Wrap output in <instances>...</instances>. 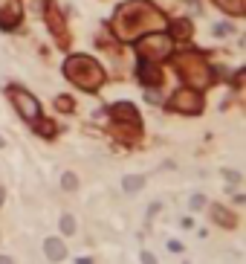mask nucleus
Instances as JSON below:
<instances>
[{
	"mask_svg": "<svg viewBox=\"0 0 246 264\" xmlns=\"http://www.w3.org/2000/svg\"><path fill=\"white\" fill-rule=\"evenodd\" d=\"M12 96H15V102H18V110L23 113V116L32 122V119L38 116V108H35V99L29 96L27 90H12Z\"/></svg>",
	"mask_w": 246,
	"mask_h": 264,
	"instance_id": "f257e3e1",
	"label": "nucleus"
},
{
	"mask_svg": "<svg viewBox=\"0 0 246 264\" xmlns=\"http://www.w3.org/2000/svg\"><path fill=\"white\" fill-rule=\"evenodd\" d=\"M44 250H46V255H50L53 261H61V258H64V253H67V250H64V244L58 241V238H46Z\"/></svg>",
	"mask_w": 246,
	"mask_h": 264,
	"instance_id": "f03ea898",
	"label": "nucleus"
},
{
	"mask_svg": "<svg viewBox=\"0 0 246 264\" xmlns=\"http://www.w3.org/2000/svg\"><path fill=\"white\" fill-rule=\"evenodd\" d=\"M142 183H145L142 177H125L122 186H125V191H139V189H142Z\"/></svg>",
	"mask_w": 246,
	"mask_h": 264,
	"instance_id": "7ed1b4c3",
	"label": "nucleus"
},
{
	"mask_svg": "<svg viewBox=\"0 0 246 264\" xmlns=\"http://www.w3.org/2000/svg\"><path fill=\"white\" fill-rule=\"evenodd\" d=\"M61 229L67 232V235H72V232H76V221H72L70 215H64V218H61Z\"/></svg>",
	"mask_w": 246,
	"mask_h": 264,
	"instance_id": "20e7f679",
	"label": "nucleus"
},
{
	"mask_svg": "<svg viewBox=\"0 0 246 264\" xmlns=\"http://www.w3.org/2000/svg\"><path fill=\"white\" fill-rule=\"evenodd\" d=\"M214 32H217V35H229V32H232V27H229V23H217V27H214Z\"/></svg>",
	"mask_w": 246,
	"mask_h": 264,
	"instance_id": "39448f33",
	"label": "nucleus"
},
{
	"mask_svg": "<svg viewBox=\"0 0 246 264\" xmlns=\"http://www.w3.org/2000/svg\"><path fill=\"white\" fill-rule=\"evenodd\" d=\"M203 203H206V201H203V198H200V195H197V198H191V209H200V206H203Z\"/></svg>",
	"mask_w": 246,
	"mask_h": 264,
	"instance_id": "423d86ee",
	"label": "nucleus"
},
{
	"mask_svg": "<svg viewBox=\"0 0 246 264\" xmlns=\"http://www.w3.org/2000/svg\"><path fill=\"white\" fill-rule=\"evenodd\" d=\"M180 247H183L180 241H168V250H171V253H180Z\"/></svg>",
	"mask_w": 246,
	"mask_h": 264,
	"instance_id": "0eeeda50",
	"label": "nucleus"
},
{
	"mask_svg": "<svg viewBox=\"0 0 246 264\" xmlns=\"http://www.w3.org/2000/svg\"><path fill=\"white\" fill-rule=\"evenodd\" d=\"M64 186H67V189H76V177H64Z\"/></svg>",
	"mask_w": 246,
	"mask_h": 264,
	"instance_id": "6e6552de",
	"label": "nucleus"
},
{
	"mask_svg": "<svg viewBox=\"0 0 246 264\" xmlns=\"http://www.w3.org/2000/svg\"><path fill=\"white\" fill-rule=\"evenodd\" d=\"M0 146H3V137H0Z\"/></svg>",
	"mask_w": 246,
	"mask_h": 264,
	"instance_id": "1a4fd4ad",
	"label": "nucleus"
}]
</instances>
